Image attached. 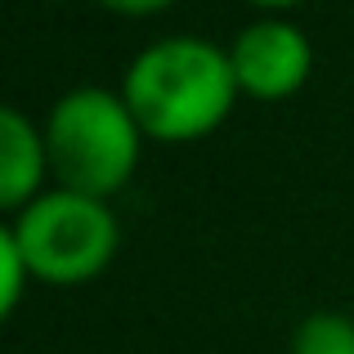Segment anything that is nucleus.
Returning a JSON list of instances; mask_svg holds the SVG:
<instances>
[{"instance_id":"f257e3e1","label":"nucleus","mask_w":354,"mask_h":354,"mask_svg":"<svg viewBox=\"0 0 354 354\" xmlns=\"http://www.w3.org/2000/svg\"><path fill=\"white\" fill-rule=\"evenodd\" d=\"M242 95L229 50L207 36H166L130 59L121 77V99L139 130L162 144L202 139L234 113Z\"/></svg>"},{"instance_id":"f03ea898","label":"nucleus","mask_w":354,"mask_h":354,"mask_svg":"<svg viewBox=\"0 0 354 354\" xmlns=\"http://www.w3.org/2000/svg\"><path fill=\"white\" fill-rule=\"evenodd\" d=\"M144 148V130L126 108L121 90L77 86L45 117V157L59 189L113 202L130 184Z\"/></svg>"},{"instance_id":"1a4fd4ad","label":"nucleus","mask_w":354,"mask_h":354,"mask_svg":"<svg viewBox=\"0 0 354 354\" xmlns=\"http://www.w3.org/2000/svg\"><path fill=\"white\" fill-rule=\"evenodd\" d=\"M247 5H260V9H292V5H301V0H247Z\"/></svg>"},{"instance_id":"39448f33","label":"nucleus","mask_w":354,"mask_h":354,"mask_svg":"<svg viewBox=\"0 0 354 354\" xmlns=\"http://www.w3.org/2000/svg\"><path fill=\"white\" fill-rule=\"evenodd\" d=\"M50 171L45 157V130L27 113L0 104V216L23 211L41 198V180Z\"/></svg>"},{"instance_id":"7ed1b4c3","label":"nucleus","mask_w":354,"mask_h":354,"mask_svg":"<svg viewBox=\"0 0 354 354\" xmlns=\"http://www.w3.org/2000/svg\"><path fill=\"white\" fill-rule=\"evenodd\" d=\"M14 238L32 278L54 287H77L99 278L121 247L113 207L72 189H45L32 207L18 211Z\"/></svg>"},{"instance_id":"423d86ee","label":"nucleus","mask_w":354,"mask_h":354,"mask_svg":"<svg viewBox=\"0 0 354 354\" xmlns=\"http://www.w3.org/2000/svg\"><path fill=\"white\" fill-rule=\"evenodd\" d=\"M292 354H354V319L341 310H319L301 319Z\"/></svg>"},{"instance_id":"6e6552de","label":"nucleus","mask_w":354,"mask_h":354,"mask_svg":"<svg viewBox=\"0 0 354 354\" xmlns=\"http://www.w3.org/2000/svg\"><path fill=\"white\" fill-rule=\"evenodd\" d=\"M104 9H113V14H130V18H144V14H162V9H171L175 0H99Z\"/></svg>"},{"instance_id":"0eeeda50","label":"nucleus","mask_w":354,"mask_h":354,"mask_svg":"<svg viewBox=\"0 0 354 354\" xmlns=\"http://www.w3.org/2000/svg\"><path fill=\"white\" fill-rule=\"evenodd\" d=\"M27 278L32 274H27V265H23V251H18L14 229H5V220H0V323L18 310Z\"/></svg>"},{"instance_id":"20e7f679","label":"nucleus","mask_w":354,"mask_h":354,"mask_svg":"<svg viewBox=\"0 0 354 354\" xmlns=\"http://www.w3.org/2000/svg\"><path fill=\"white\" fill-rule=\"evenodd\" d=\"M238 90L251 99H292L314 72V45L287 18H256L234 36L229 45Z\"/></svg>"}]
</instances>
